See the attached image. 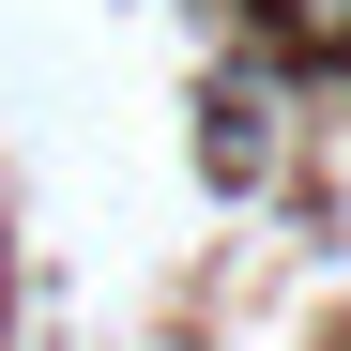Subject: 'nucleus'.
<instances>
[{
	"label": "nucleus",
	"mask_w": 351,
	"mask_h": 351,
	"mask_svg": "<svg viewBox=\"0 0 351 351\" xmlns=\"http://www.w3.org/2000/svg\"><path fill=\"white\" fill-rule=\"evenodd\" d=\"M290 31H321V46H351V0H290Z\"/></svg>",
	"instance_id": "obj_1"
}]
</instances>
